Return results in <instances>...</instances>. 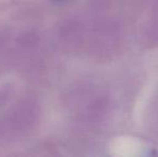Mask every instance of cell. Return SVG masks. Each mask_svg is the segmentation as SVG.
<instances>
[{
	"label": "cell",
	"mask_w": 158,
	"mask_h": 157,
	"mask_svg": "<svg viewBox=\"0 0 158 157\" xmlns=\"http://www.w3.org/2000/svg\"><path fill=\"white\" fill-rule=\"evenodd\" d=\"M14 96V89L11 85H6L0 88V110L8 107L9 102H11Z\"/></svg>",
	"instance_id": "obj_4"
},
{
	"label": "cell",
	"mask_w": 158,
	"mask_h": 157,
	"mask_svg": "<svg viewBox=\"0 0 158 157\" xmlns=\"http://www.w3.org/2000/svg\"><path fill=\"white\" fill-rule=\"evenodd\" d=\"M63 102L73 121L86 125L106 121L112 108L108 93L93 83H80L69 88Z\"/></svg>",
	"instance_id": "obj_1"
},
{
	"label": "cell",
	"mask_w": 158,
	"mask_h": 157,
	"mask_svg": "<svg viewBox=\"0 0 158 157\" xmlns=\"http://www.w3.org/2000/svg\"><path fill=\"white\" fill-rule=\"evenodd\" d=\"M41 118V108L31 97H24L14 102L0 115V138L13 140L35 129Z\"/></svg>",
	"instance_id": "obj_2"
},
{
	"label": "cell",
	"mask_w": 158,
	"mask_h": 157,
	"mask_svg": "<svg viewBox=\"0 0 158 157\" xmlns=\"http://www.w3.org/2000/svg\"><path fill=\"white\" fill-rule=\"evenodd\" d=\"M142 43L146 48H156L158 46V19L153 21L145 28L142 35Z\"/></svg>",
	"instance_id": "obj_3"
}]
</instances>
